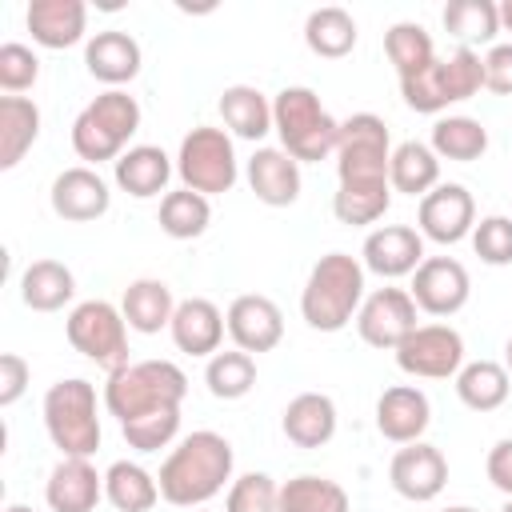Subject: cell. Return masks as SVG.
<instances>
[{"label": "cell", "instance_id": "1", "mask_svg": "<svg viewBox=\"0 0 512 512\" xmlns=\"http://www.w3.org/2000/svg\"><path fill=\"white\" fill-rule=\"evenodd\" d=\"M232 460V444L220 432L200 428L184 436L160 464V500H168L172 508H204L232 480Z\"/></svg>", "mask_w": 512, "mask_h": 512}, {"label": "cell", "instance_id": "2", "mask_svg": "<svg viewBox=\"0 0 512 512\" xmlns=\"http://www.w3.org/2000/svg\"><path fill=\"white\" fill-rule=\"evenodd\" d=\"M188 396V376L172 360H132L104 384V408L124 424L152 412H176Z\"/></svg>", "mask_w": 512, "mask_h": 512}, {"label": "cell", "instance_id": "3", "mask_svg": "<svg viewBox=\"0 0 512 512\" xmlns=\"http://www.w3.org/2000/svg\"><path fill=\"white\" fill-rule=\"evenodd\" d=\"M364 304V264L348 252H328L312 264L304 292H300V316L316 332H340L356 320Z\"/></svg>", "mask_w": 512, "mask_h": 512}, {"label": "cell", "instance_id": "4", "mask_svg": "<svg viewBox=\"0 0 512 512\" xmlns=\"http://www.w3.org/2000/svg\"><path fill=\"white\" fill-rule=\"evenodd\" d=\"M272 132L280 136V148L296 164H316L336 156L340 144V120L320 104V96L304 84H288L272 100Z\"/></svg>", "mask_w": 512, "mask_h": 512}, {"label": "cell", "instance_id": "5", "mask_svg": "<svg viewBox=\"0 0 512 512\" xmlns=\"http://www.w3.org/2000/svg\"><path fill=\"white\" fill-rule=\"evenodd\" d=\"M136 128H140L136 96H128L124 88H108L96 100H88L72 120V148L88 168L104 160L116 164L128 152V140L136 136Z\"/></svg>", "mask_w": 512, "mask_h": 512}, {"label": "cell", "instance_id": "6", "mask_svg": "<svg viewBox=\"0 0 512 512\" xmlns=\"http://www.w3.org/2000/svg\"><path fill=\"white\" fill-rule=\"evenodd\" d=\"M44 428L60 456H96L100 448V416H96V384L84 376L56 380L44 392Z\"/></svg>", "mask_w": 512, "mask_h": 512}, {"label": "cell", "instance_id": "7", "mask_svg": "<svg viewBox=\"0 0 512 512\" xmlns=\"http://www.w3.org/2000/svg\"><path fill=\"white\" fill-rule=\"evenodd\" d=\"M480 88H484V56L476 48H456L448 60L436 56L424 72L400 80L404 104L412 112H424V116H436L448 104L472 100Z\"/></svg>", "mask_w": 512, "mask_h": 512}, {"label": "cell", "instance_id": "8", "mask_svg": "<svg viewBox=\"0 0 512 512\" xmlns=\"http://www.w3.org/2000/svg\"><path fill=\"white\" fill-rule=\"evenodd\" d=\"M176 176L184 188L200 192V196H220L236 184L240 176V160L232 148V136L224 128L212 124H196L176 152Z\"/></svg>", "mask_w": 512, "mask_h": 512}, {"label": "cell", "instance_id": "9", "mask_svg": "<svg viewBox=\"0 0 512 512\" xmlns=\"http://www.w3.org/2000/svg\"><path fill=\"white\" fill-rule=\"evenodd\" d=\"M64 332H68V344L84 360H92L96 368H104L108 376L116 368L132 364L128 360V320L108 300H84V304H76L68 312V320H64Z\"/></svg>", "mask_w": 512, "mask_h": 512}, {"label": "cell", "instance_id": "10", "mask_svg": "<svg viewBox=\"0 0 512 512\" xmlns=\"http://www.w3.org/2000/svg\"><path fill=\"white\" fill-rule=\"evenodd\" d=\"M388 164H392V140H388V124L376 112H356L340 120V144H336L340 184H388Z\"/></svg>", "mask_w": 512, "mask_h": 512}, {"label": "cell", "instance_id": "11", "mask_svg": "<svg viewBox=\"0 0 512 512\" xmlns=\"http://www.w3.org/2000/svg\"><path fill=\"white\" fill-rule=\"evenodd\" d=\"M396 368L416 380H448L464 368V336L452 324H416L396 348Z\"/></svg>", "mask_w": 512, "mask_h": 512}, {"label": "cell", "instance_id": "12", "mask_svg": "<svg viewBox=\"0 0 512 512\" xmlns=\"http://www.w3.org/2000/svg\"><path fill=\"white\" fill-rule=\"evenodd\" d=\"M416 300L408 288H376L372 296H364L360 312H356V332L368 348H388L396 352L404 344L408 332H416Z\"/></svg>", "mask_w": 512, "mask_h": 512}, {"label": "cell", "instance_id": "13", "mask_svg": "<svg viewBox=\"0 0 512 512\" xmlns=\"http://www.w3.org/2000/svg\"><path fill=\"white\" fill-rule=\"evenodd\" d=\"M412 300L428 316H456L472 296V276L456 256H424L412 272Z\"/></svg>", "mask_w": 512, "mask_h": 512}, {"label": "cell", "instance_id": "14", "mask_svg": "<svg viewBox=\"0 0 512 512\" xmlns=\"http://www.w3.org/2000/svg\"><path fill=\"white\" fill-rule=\"evenodd\" d=\"M420 236L432 244H460L476 228V200L464 184H436L416 208Z\"/></svg>", "mask_w": 512, "mask_h": 512}, {"label": "cell", "instance_id": "15", "mask_svg": "<svg viewBox=\"0 0 512 512\" xmlns=\"http://www.w3.org/2000/svg\"><path fill=\"white\" fill-rule=\"evenodd\" d=\"M360 256H364L360 260L364 272H376L384 280H400L424 264V236L412 224H380L364 236Z\"/></svg>", "mask_w": 512, "mask_h": 512}, {"label": "cell", "instance_id": "16", "mask_svg": "<svg viewBox=\"0 0 512 512\" xmlns=\"http://www.w3.org/2000/svg\"><path fill=\"white\" fill-rule=\"evenodd\" d=\"M388 480H392L396 496H404V500H412V504H428V500H436V496L444 492V484H448V460H444V452H440L436 444L416 440V444H404V448L392 456Z\"/></svg>", "mask_w": 512, "mask_h": 512}, {"label": "cell", "instance_id": "17", "mask_svg": "<svg viewBox=\"0 0 512 512\" xmlns=\"http://www.w3.org/2000/svg\"><path fill=\"white\" fill-rule=\"evenodd\" d=\"M228 320V336L240 352H272L280 340H284V312L272 296H260V292H244L228 304L224 312Z\"/></svg>", "mask_w": 512, "mask_h": 512}, {"label": "cell", "instance_id": "18", "mask_svg": "<svg viewBox=\"0 0 512 512\" xmlns=\"http://www.w3.org/2000/svg\"><path fill=\"white\" fill-rule=\"evenodd\" d=\"M52 212L68 224H88V220H100L108 208H112V192L104 184V176L88 164H76V168H64L56 180H52Z\"/></svg>", "mask_w": 512, "mask_h": 512}, {"label": "cell", "instance_id": "19", "mask_svg": "<svg viewBox=\"0 0 512 512\" xmlns=\"http://www.w3.org/2000/svg\"><path fill=\"white\" fill-rule=\"evenodd\" d=\"M432 424V404L416 384H392L376 400V428L392 444H416Z\"/></svg>", "mask_w": 512, "mask_h": 512}, {"label": "cell", "instance_id": "20", "mask_svg": "<svg viewBox=\"0 0 512 512\" xmlns=\"http://www.w3.org/2000/svg\"><path fill=\"white\" fill-rule=\"evenodd\" d=\"M44 500L52 512H96L104 500V476L84 456H60V464L48 472Z\"/></svg>", "mask_w": 512, "mask_h": 512}, {"label": "cell", "instance_id": "21", "mask_svg": "<svg viewBox=\"0 0 512 512\" xmlns=\"http://www.w3.org/2000/svg\"><path fill=\"white\" fill-rule=\"evenodd\" d=\"M224 312L208 300V296H188L176 304V316L168 324L172 332V344L184 352V356H216L220 352V340H224Z\"/></svg>", "mask_w": 512, "mask_h": 512}, {"label": "cell", "instance_id": "22", "mask_svg": "<svg viewBox=\"0 0 512 512\" xmlns=\"http://www.w3.org/2000/svg\"><path fill=\"white\" fill-rule=\"evenodd\" d=\"M24 24L40 48H72L84 40L88 4L84 0H32Z\"/></svg>", "mask_w": 512, "mask_h": 512}, {"label": "cell", "instance_id": "23", "mask_svg": "<svg viewBox=\"0 0 512 512\" xmlns=\"http://www.w3.org/2000/svg\"><path fill=\"white\" fill-rule=\"evenodd\" d=\"M248 188L268 208H288L300 196V164L284 148H256L248 156Z\"/></svg>", "mask_w": 512, "mask_h": 512}, {"label": "cell", "instance_id": "24", "mask_svg": "<svg viewBox=\"0 0 512 512\" xmlns=\"http://www.w3.org/2000/svg\"><path fill=\"white\" fill-rule=\"evenodd\" d=\"M140 44L128 36V32H120V28H104V32H96L88 44H84V64H88V72L100 80V84H108V88H120V84H128V80H136V72H140Z\"/></svg>", "mask_w": 512, "mask_h": 512}, {"label": "cell", "instance_id": "25", "mask_svg": "<svg viewBox=\"0 0 512 512\" xmlns=\"http://www.w3.org/2000/svg\"><path fill=\"white\" fill-rule=\"evenodd\" d=\"M172 172H176V164H172L168 152L156 148V144H136V148H128V152L112 164L116 188L128 192V196H136V200H152V196H160V192L168 188Z\"/></svg>", "mask_w": 512, "mask_h": 512}, {"label": "cell", "instance_id": "26", "mask_svg": "<svg viewBox=\"0 0 512 512\" xmlns=\"http://www.w3.org/2000/svg\"><path fill=\"white\" fill-rule=\"evenodd\" d=\"M284 436L296 448H324L336 436V404L324 392H300L288 400L284 416H280Z\"/></svg>", "mask_w": 512, "mask_h": 512}, {"label": "cell", "instance_id": "27", "mask_svg": "<svg viewBox=\"0 0 512 512\" xmlns=\"http://www.w3.org/2000/svg\"><path fill=\"white\" fill-rule=\"evenodd\" d=\"M120 312H124V320H128L132 332L152 336V332H160V328L172 324V316H176V300H172V288H168L164 280L140 276V280H132V284L124 288V296H120Z\"/></svg>", "mask_w": 512, "mask_h": 512}, {"label": "cell", "instance_id": "28", "mask_svg": "<svg viewBox=\"0 0 512 512\" xmlns=\"http://www.w3.org/2000/svg\"><path fill=\"white\" fill-rule=\"evenodd\" d=\"M224 128L240 140H264L272 132V100L252 84H232L220 92Z\"/></svg>", "mask_w": 512, "mask_h": 512}, {"label": "cell", "instance_id": "29", "mask_svg": "<svg viewBox=\"0 0 512 512\" xmlns=\"http://www.w3.org/2000/svg\"><path fill=\"white\" fill-rule=\"evenodd\" d=\"M76 296V276L60 260H32L20 276V300L32 312H60Z\"/></svg>", "mask_w": 512, "mask_h": 512}, {"label": "cell", "instance_id": "30", "mask_svg": "<svg viewBox=\"0 0 512 512\" xmlns=\"http://www.w3.org/2000/svg\"><path fill=\"white\" fill-rule=\"evenodd\" d=\"M40 136V108L28 96H0V168H16Z\"/></svg>", "mask_w": 512, "mask_h": 512}, {"label": "cell", "instance_id": "31", "mask_svg": "<svg viewBox=\"0 0 512 512\" xmlns=\"http://www.w3.org/2000/svg\"><path fill=\"white\" fill-rule=\"evenodd\" d=\"M388 184L392 192H404V196H428L440 184V156L432 152V144H420V140L396 144L388 164Z\"/></svg>", "mask_w": 512, "mask_h": 512}, {"label": "cell", "instance_id": "32", "mask_svg": "<svg viewBox=\"0 0 512 512\" xmlns=\"http://www.w3.org/2000/svg\"><path fill=\"white\" fill-rule=\"evenodd\" d=\"M104 500L116 508V512H152L156 500H160V484L156 476L136 464V460H116L108 472H104Z\"/></svg>", "mask_w": 512, "mask_h": 512}, {"label": "cell", "instance_id": "33", "mask_svg": "<svg viewBox=\"0 0 512 512\" xmlns=\"http://www.w3.org/2000/svg\"><path fill=\"white\" fill-rule=\"evenodd\" d=\"M356 20L348 8L340 4H324V8H312L308 20H304V44L324 56V60H340L356 48Z\"/></svg>", "mask_w": 512, "mask_h": 512}, {"label": "cell", "instance_id": "34", "mask_svg": "<svg viewBox=\"0 0 512 512\" xmlns=\"http://www.w3.org/2000/svg\"><path fill=\"white\" fill-rule=\"evenodd\" d=\"M512 392V376L496 360H472L456 372V396L472 412H496Z\"/></svg>", "mask_w": 512, "mask_h": 512}, {"label": "cell", "instance_id": "35", "mask_svg": "<svg viewBox=\"0 0 512 512\" xmlns=\"http://www.w3.org/2000/svg\"><path fill=\"white\" fill-rule=\"evenodd\" d=\"M432 152L440 160L472 164L488 152V128L476 116H440L432 124Z\"/></svg>", "mask_w": 512, "mask_h": 512}, {"label": "cell", "instance_id": "36", "mask_svg": "<svg viewBox=\"0 0 512 512\" xmlns=\"http://www.w3.org/2000/svg\"><path fill=\"white\" fill-rule=\"evenodd\" d=\"M280 512H352V500L336 480L304 472L280 484Z\"/></svg>", "mask_w": 512, "mask_h": 512}, {"label": "cell", "instance_id": "37", "mask_svg": "<svg viewBox=\"0 0 512 512\" xmlns=\"http://www.w3.org/2000/svg\"><path fill=\"white\" fill-rule=\"evenodd\" d=\"M212 224V204L208 196L192 192V188H176V192H164L160 200V232L172 236V240H196L204 236Z\"/></svg>", "mask_w": 512, "mask_h": 512}, {"label": "cell", "instance_id": "38", "mask_svg": "<svg viewBox=\"0 0 512 512\" xmlns=\"http://www.w3.org/2000/svg\"><path fill=\"white\" fill-rule=\"evenodd\" d=\"M444 32L460 40V48L488 44L500 32V4L492 0H452L444 8Z\"/></svg>", "mask_w": 512, "mask_h": 512}, {"label": "cell", "instance_id": "39", "mask_svg": "<svg viewBox=\"0 0 512 512\" xmlns=\"http://www.w3.org/2000/svg\"><path fill=\"white\" fill-rule=\"evenodd\" d=\"M384 52H388V60H392V68H396L400 80L424 72V68L436 60L432 36H428V28L416 24V20H396V24L384 32Z\"/></svg>", "mask_w": 512, "mask_h": 512}, {"label": "cell", "instance_id": "40", "mask_svg": "<svg viewBox=\"0 0 512 512\" xmlns=\"http://www.w3.org/2000/svg\"><path fill=\"white\" fill-rule=\"evenodd\" d=\"M204 384L216 400H240L256 388V360L240 348H224L216 356H208L204 368Z\"/></svg>", "mask_w": 512, "mask_h": 512}, {"label": "cell", "instance_id": "41", "mask_svg": "<svg viewBox=\"0 0 512 512\" xmlns=\"http://www.w3.org/2000/svg\"><path fill=\"white\" fill-rule=\"evenodd\" d=\"M392 204V184H340L332 196V216L340 224H376Z\"/></svg>", "mask_w": 512, "mask_h": 512}, {"label": "cell", "instance_id": "42", "mask_svg": "<svg viewBox=\"0 0 512 512\" xmlns=\"http://www.w3.org/2000/svg\"><path fill=\"white\" fill-rule=\"evenodd\" d=\"M224 512H280V484L268 472H244L228 484Z\"/></svg>", "mask_w": 512, "mask_h": 512}, {"label": "cell", "instance_id": "43", "mask_svg": "<svg viewBox=\"0 0 512 512\" xmlns=\"http://www.w3.org/2000/svg\"><path fill=\"white\" fill-rule=\"evenodd\" d=\"M36 80H40V56H36L28 44H20V40L0 44V88H4L8 96H20V92H28Z\"/></svg>", "mask_w": 512, "mask_h": 512}, {"label": "cell", "instance_id": "44", "mask_svg": "<svg viewBox=\"0 0 512 512\" xmlns=\"http://www.w3.org/2000/svg\"><path fill=\"white\" fill-rule=\"evenodd\" d=\"M120 432H124L128 448H136V452H160V448H168V444L176 440V432H180V408H176V412H152V416H144V420L124 424Z\"/></svg>", "mask_w": 512, "mask_h": 512}, {"label": "cell", "instance_id": "45", "mask_svg": "<svg viewBox=\"0 0 512 512\" xmlns=\"http://www.w3.org/2000/svg\"><path fill=\"white\" fill-rule=\"evenodd\" d=\"M472 248L484 264L492 268H504L512 264V216H484L476 228H472Z\"/></svg>", "mask_w": 512, "mask_h": 512}, {"label": "cell", "instance_id": "46", "mask_svg": "<svg viewBox=\"0 0 512 512\" xmlns=\"http://www.w3.org/2000/svg\"><path fill=\"white\" fill-rule=\"evenodd\" d=\"M28 380H32L28 360L20 352H4L0 356V408H12L28 392Z\"/></svg>", "mask_w": 512, "mask_h": 512}, {"label": "cell", "instance_id": "47", "mask_svg": "<svg viewBox=\"0 0 512 512\" xmlns=\"http://www.w3.org/2000/svg\"><path fill=\"white\" fill-rule=\"evenodd\" d=\"M484 88H492L496 96H512V40L488 48V56H484Z\"/></svg>", "mask_w": 512, "mask_h": 512}, {"label": "cell", "instance_id": "48", "mask_svg": "<svg viewBox=\"0 0 512 512\" xmlns=\"http://www.w3.org/2000/svg\"><path fill=\"white\" fill-rule=\"evenodd\" d=\"M484 472H488L492 488H500L504 496H512V436H504V440L492 444V452L484 460Z\"/></svg>", "mask_w": 512, "mask_h": 512}, {"label": "cell", "instance_id": "49", "mask_svg": "<svg viewBox=\"0 0 512 512\" xmlns=\"http://www.w3.org/2000/svg\"><path fill=\"white\" fill-rule=\"evenodd\" d=\"M500 28L512 32V0H500Z\"/></svg>", "mask_w": 512, "mask_h": 512}, {"label": "cell", "instance_id": "50", "mask_svg": "<svg viewBox=\"0 0 512 512\" xmlns=\"http://www.w3.org/2000/svg\"><path fill=\"white\" fill-rule=\"evenodd\" d=\"M504 368L512 372V336H508V348H504Z\"/></svg>", "mask_w": 512, "mask_h": 512}, {"label": "cell", "instance_id": "51", "mask_svg": "<svg viewBox=\"0 0 512 512\" xmlns=\"http://www.w3.org/2000/svg\"><path fill=\"white\" fill-rule=\"evenodd\" d=\"M440 512H476V508H468V504H448V508H440Z\"/></svg>", "mask_w": 512, "mask_h": 512}, {"label": "cell", "instance_id": "52", "mask_svg": "<svg viewBox=\"0 0 512 512\" xmlns=\"http://www.w3.org/2000/svg\"><path fill=\"white\" fill-rule=\"evenodd\" d=\"M4 512H32V508H28V504H8Z\"/></svg>", "mask_w": 512, "mask_h": 512}, {"label": "cell", "instance_id": "53", "mask_svg": "<svg viewBox=\"0 0 512 512\" xmlns=\"http://www.w3.org/2000/svg\"><path fill=\"white\" fill-rule=\"evenodd\" d=\"M500 512H512V496H508V504H504V508H500Z\"/></svg>", "mask_w": 512, "mask_h": 512}, {"label": "cell", "instance_id": "54", "mask_svg": "<svg viewBox=\"0 0 512 512\" xmlns=\"http://www.w3.org/2000/svg\"><path fill=\"white\" fill-rule=\"evenodd\" d=\"M192 512H208V508H192Z\"/></svg>", "mask_w": 512, "mask_h": 512}]
</instances>
